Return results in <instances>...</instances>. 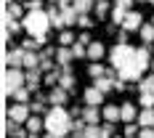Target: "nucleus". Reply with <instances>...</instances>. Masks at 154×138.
Listing matches in <instances>:
<instances>
[{
	"mask_svg": "<svg viewBox=\"0 0 154 138\" xmlns=\"http://www.w3.org/2000/svg\"><path fill=\"white\" fill-rule=\"evenodd\" d=\"M45 96H35V101L29 104V109H32V114H40V112H45Z\"/></svg>",
	"mask_w": 154,
	"mask_h": 138,
	"instance_id": "nucleus-30",
	"label": "nucleus"
},
{
	"mask_svg": "<svg viewBox=\"0 0 154 138\" xmlns=\"http://www.w3.org/2000/svg\"><path fill=\"white\" fill-rule=\"evenodd\" d=\"M138 104H141L143 109H154V96H149V93H141Z\"/></svg>",
	"mask_w": 154,
	"mask_h": 138,
	"instance_id": "nucleus-38",
	"label": "nucleus"
},
{
	"mask_svg": "<svg viewBox=\"0 0 154 138\" xmlns=\"http://www.w3.org/2000/svg\"><path fill=\"white\" fill-rule=\"evenodd\" d=\"M45 133H51V136L56 138H64L72 133V122H75V117L69 114V109L66 106H51L45 112Z\"/></svg>",
	"mask_w": 154,
	"mask_h": 138,
	"instance_id": "nucleus-1",
	"label": "nucleus"
},
{
	"mask_svg": "<svg viewBox=\"0 0 154 138\" xmlns=\"http://www.w3.org/2000/svg\"><path fill=\"white\" fill-rule=\"evenodd\" d=\"M29 138H37V136H29Z\"/></svg>",
	"mask_w": 154,
	"mask_h": 138,
	"instance_id": "nucleus-51",
	"label": "nucleus"
},
{
	"mask_svg": "<svg viewBox=\"0 0 154 138\" xmlns=\"http://www.w3.org/2000/svg\"><path fill=\"white\" fill-rule=\"evenodd\" d=\"M114 90H117V93L128 90V82H125V80H114Z\"/></svg>",
	"mask_w": 154,
	"mask_h": 138,
	"instance_id": "nucleus-44",
	"label": "nucleus"
},
{
	"mask_svg": "<svg viewBox=\"0 0 154 138\" xmlns=\"http://www.w3.org/2000/svg\"><path fill=\"white\" fill-rule=\"evenodd\" d=\"M72 53H75V59H88V45L75 43V45H72Z\"/></svg>",
	"mask_w": 154,
	"mask_h": 138,
	"instance_id": "nucleus-35",
	"label": "nucleus"
},
{
	"mask_svg": "<svg viewBox=\"0 0 154 138\" xmlns=\"http://www.w3.org/2000/svg\"><path fill=\"white\" fill-rule=\"evenodd\" d=\"M72 59H75V53H72V48H56V64L59 66H69L72 64Z\"/></svg>",
	"mask_w": 154,
	"mask_h": 138,
	"instance_id": "nucleus-18",
	"label": "nucleus"
},
{
	"mask_svg": "<svg viewBox=\"0 0 154 138\" xmlns=\"http://www.w3.org/2000/svg\"><path fill=\"white\" fill-rule=\"evenodd\" d=\"M82 120H85L88 125H98L101 120H104V114H101L98 106H85L82 109Z\"/></svg>",
	"mask_w": 154,
	"mask_h": 138,
	"instance_id": "nucleus-12",
	"label": "nucleus"
},
{
	"mask_svg": "<svg viewBox=\"0 0 154 138\" xmlns=\"http://www.w3.org/2000/svg\"><path fill=\"white\" fill-rule=\"evenodd\" d=\"M24 8H27V11H43V0H27Z\"/></svg>",
	"mask_w": 154,
	"mask_h": 138,
	"instance_id": "nucleus-41",
	"label": "nucleus"
},
{
	"mask_svg": "<svg viewBox=\"0 0 154 138\" xmlns=\"http://www.w3.org/2000/svg\"><path fill=\"white\" fill-rule=\"evenodd\" d=\"M120 80H125V82H136V80H143V75H141L133 64H128L125 69H120Z\"/></svg>",
	"mask_w": 154,
	"mask_h": 138,
	"instance_id": "nucleus-20",
	"label": "nucleus"
},
{
	"mask_svg": "<svg viewBox=\"0 0 154 138\" xmlns=\"http://www.w3.org/2000/svg\"><path fill=\"white\" fill-rule=\"evenodd\" d=\"M133 3H136V0H114V8H122L125 14H130V11H133Z\"/></svg>",
	"mask_w": 154,
	"mask_h": 138,
	"instance_id": "nucleus-39",
	"label": "nucleus"
},
{
	"mask_svg": "<svg viewBox=\"0 0 154 138\" xmlns=\"http://www.w3.org/2000/svg\"><path fill=\"white\" fill-rule=\"evenodd\" d=\"M5 133L11 138H29V130H27V125H16L8 120V125H5Z\"/></svg>",
	"mask_w": 154,
	"mask_h": 138,
	"instance_id": "nucleus-13",
	"label": "nucleus"
},
{
	"mask_svg": "<svg viewBox=\"0 0 154 138\" xmlns=\"http://www.w3.org/2000/svg\"><path fill=\"white\" fill-rule=\"evenodd\" d=\"M152 24H154V16H152Z\"/></svg>",
	"mask_w": 154,
	"mask_h": 138,
	"instance_id": "nucleus-50",
	"label": "nucleus"
},
{
	"mask_svg": "<svg viewBox=\"0 0 154 138\" xmlns=\"http://www.w3.org/2000/svg\"><path fill=\"white\" fill-rule=\"evenodd\" d=\"M32 117V109L29 104H14V106H8V120L16 125H27V120Z\"/></svg>",
	"mask_w": 154,
	"mask_h": 138,
	"instance_id": "nucleus-6",
	"label": "nucleus"
},
{
	"mask_svg": "<svg viewBox=\"0 0 154 138\" xmlns=\"http://www.w3.org/2000/svg\"><path fill=\"white\" fill-rule=\"evenodd\" d=\"M27 130H29V136H37L40 130H45V120L37 117V114H32L29 120H27Z\"/></svg>",
	"mask_w": 154,
	"mask_h": 138,
	"instance_id": "nucleus-22",
	"label": "nucleus"
},
{
	"mask_svg": "<svg viewBox=\"0 0 154 138\" xmlns=\"http://www.w3.org/2000/svg\"><path fill=\"white\" fill-rule=\"evenodd\" d=\"M136 3H138V5H141V3H149V0H136Z\"/></svg>",
	"mask_w": 154,
	"mask_h": 138,
	"instance_id": "nucleus-47",
	"label": "nucleus"
},
{
	"mask_svg": "<svg viewBox=\"0 0 154 138\" xmlns=\"http://www.w3.org/2000/svg\"><path fill=\"white\" fill-rule=\"evenodd\" d=\"M24 24V32H29L32 37H48V29H51V16L48 11H27V16L21 19Z\"/></svg>",
	"mask_w": 154,
	"mask_h": 138,
	"instance_id": "nucleus-2",
	"label": "nucleus"
},
{
	"mask_svg": "<svg viewBox=\"0 0 154 138\" xmlns=\"http://www.w3.org/2000/svg\"><path fill=\"white\" fill-rule=\"evenodd\" d=\"M138 133H141L138 122H128L125 125V138H138Z\"/></svg>",
	"mask_w": 154,
	"mask_h": 138,
	"instance_id": "nucleus-31",
	"label": "nucleus"
},
{
	"mask_svg": "<svg viewBox=\"0 0 154 138\" xmlns=\"http://www.w3.org/2000/svg\"><path fill=\"white\" fill-rule=\"evenodd\" d=\"M77 43H82V45H91L93 40H91V35H88V32H82V35L77 37Z\"/></svg>",
	"mask_w": 154,
	"mask_h": 138,
	"instance_id": "nucleus-45",
	"label": "nucleus"
},
{
	"mask_svg": "<svg viewBox=\"0 0 154 138\" xmlns=\"http://www.w3.org/2000/svg\"><path fill=\"white\" fill-rule=\"evenodd\" d=\"M109 11H112V8H109V3H106V0H98V3H96V19L106 16Z\"/></svg>",
	"mask_w": 154,
	"mask_h": 138,
	"instance_id": "nucleus-36",
	"label": "nucleus"
},
{
	"mask_svg": "<svg viewBox=\"0 0 154 138\" xmlns=\"http://www.w3.org/2000/svg\"><path fill=\"white\" fill-rule=\"evenodd\" d=\"M130 64H133V66L138 69L141 75H143V72L152 66V48H149V45L136 48V53H133V61H130Z\"/></svg>",
	"mask_w": 154,
	"mask_h": 138,
	"instance_id": "nucleus-5",
	"label": "nucleus"
},
{
	"mask_svg": "<svg viewBox=\"0 0 154 138\" xmlns=\"http://www.w3.org/2000/svg\"><path fill=\"white\" fill-rule=\"evenodd\" d=\"M149 3H152V5H154V0H149Z\"/></svg>",
	"mask_w": 154,
	"mask_h": 138,
	"instance_id": "nucleus-49",
	"label": "nucleus"
},
{
	"mask_svg": "<svg viewBox=\"0 0 154 138\" xmlns=\"http://www.w3.org/2000/svg\"><path fill=\"white\" fill-rule=\"evenodd\" d=\"M101 114H104V122H122V120H120V106H117V104H106V106L101 109Z\"/></svg>",
	"mask_w": 154,
	"mask_h": 138,
	"instance_id": "nucleus-17",
	"label": "nucleus"
},
{
	"mask_svg": "<svg viewBox=\"0 0 154 138\" xmlns=\"http://www.w3.org/2000/svg\"><path fill=\"white\" fill-rule=\"evenodd\" d=\"M11 3H21V0H11Z\"/></svg>",
	"mask_w": 154,
	"mask_h": 138,
	"instance_id": "nucleus-48",
	"label": "nucleus"
},
{
	"mask_svg": "<svg viewBox=\"0 0 154 138\" xmlns=\"http://www.w3.org/2000/svg\"><path fill=\"white\" fill-rule=\"evenodd\" d=\"M82 101H85V106H101V101H104V93L98 90L96 85H91L88 90L82 93Z\"/></svg>",
	"mask_w": 154,
	"mask_h": 138,
	"instance_id": "nucleus-11",
	"label": "nucleus"
},
{
	"mask_svg": "<svg viewBox=\"0 0 154 138\" xmlns=\"http://www.w3.org/2000/svg\"><path fill=\"white\" fill-rule=\"evenodd\" d=\"M114 130H117V127H114V122H104V125H101L104 138H112V136H114Z\"/></svg>",
	"mask_w": 154,
	"mask_h": 138,
	"instance_id": "nucleus-40",
	"label": "nucleus"
},
{
	"mask_svg": "<svg viewBox=\"0 0 154 138\" xmlns=\"http://www.w3.org/2000/svg\"><path fill=\"white\" fill-rule=\"evenodd\" d=\"M138 138H154V127H141Z\"/></svg>",
	"mask_w": 154,
	"mask_h": 138,
	"instance_id": "nucleus-43",
	"label": "nucleus"
},
{
	"mask_svg": "<svg viewBox=\"0 0 154 138\" xmlns=\"http://www.w3.org/2000/svg\"><path fill=\"white\" fill-rule=\"evenodd\" d=\"M21 88H27V72L24 69H5V75H3V90H5V96H14Z\"/></svg>",
	"mask_w": 154,
	"mask_h": 138,
	"instance_id": "nucleus-3",
	"label": "nucleus"
},
{
	"mask_svg": "<svg viewBox=\"0 0 154 138\" xmlns=\"http://www.w3.org/2000/svg\"><path fill=\"white\" fill-rule=\"evenodd\" d=\"M43 72H40V69H32V72H27V88H29L32 93H37V88H40V85H43Z\"/></svg>",
	"mask_w": 154,
	"mask_h": 138,
	"instance_id": "nucleus-14",
	"label": "nucleus"
},
{
	"mask_svg": "<svg viewBox=\"0 0 154 138\" xmlns=\"http://www.w3.org/2000/svg\"><path fill=\"white\" fill-rule=\"evenodd\" d=\"M66 101H69V90H64L61 85L51 88V93H48V104L51 106H66Z\"/></svg>",
	"mask_w": 154,
	"mask_h": 138,
	"instance_id": "nucleus-8",
	"label": "nucleus"
},
{
	"mask_svg": "<svg viewBox=\"0 0 154 138\" xmlns=\"http://www.w3.org/2000/svg\"><path fill=\"white\" fill-rule=\"evenodd\" d=\"M43 138H56V136H51V133H45V136H43Z\"/></svg>",
	"mask_w": 154,
	"mask_h": 138,
	"instance_id": "nucleus-46",
	"label": "nucleus"
},
{
	"mask_svg": "<svg viewBox=\"0 0 154 138\" xmlns=\"http://www.w3.org/2000/svg\"><path fill=\"white\" fill-rule=\"evenodd\" d=\"M138 37L143 40V45H149V43H154V24L149 21V24H143L138 29Z\"/></svg>",
	"mask_w": 154,
	"mask_h": 138,
	"instance_id": "nucleus-25",
	"label": "nucleus"
},
{
	"mask_svg": "<svg viewBox=\"0 0 154 138\" xmlns=\"http://www.w3.org/2000/svg\"><path fill=\"white\" fill-rule=\"evenodd\" d=\"M125 16H128V14H125L122 8H114V5H112V21H114V24L122 27V24H125Z\"/></svg>",
	"mask_w": 154,
	"mask_h": 138,
	"instance_id": "nucleus-33",
	"label": "nucleus"
},
{
	"mask_svg": "<svg viewBox=\"0 0 154 138\" xmlns=\"http://www.w3.org/2000/svg\"><path fill=\"white\" fill-rule=\"evenodd\" d=\"M75 43H77V40H75V35H72L69 29H64L61 35H59V45H61V48H72Z\"/></svg>",
	"mask_w": 154,
	"mask_h": 138,
	"instance_id": "nucleus-29",
	"label": "nucleus"
},
{
	"mask_svg": "<svg viewBox=\"0 0 154 138\" xmlns=\"http://www.w3.org/2000/svg\"><path fill=\"white\" fill-rule=\"evenodd\" d=\"M77 27H82V29H91V27H93V19H91V16H80V19H77Z\"/></svg>",
	"mask_w": 154,
	"mask_h": 138,
	"instance_id": "nucleus-42",
	"label": "nucleus"
},
{
	"mask_svg": "<svg viewBox=\"0 0 154 138\" xmlns=\"http://www.w3.org/2000/svg\"><path fill=\"white\" fill-rule=\"evenodd\" d=\"M138 93H149V96H154V75L143 77L138 82Z\"/></svg>",
	"mask_w": 154,
	"mask_h": 138,
	"instance_id": "nucleus-27",
	"label": "nucleus"
},
{
	"mask_svg": "<svg viewBox=\"0 0 154 138\" xmlns=\"http://www.w3.org/2000/svg\"><path fill=\"white\" fill-rule=\"evenodd\" d=\"M141 27H143L141 11H130V14L125 16V24H122V29H125V32H138Z\"/></svg>",
	"mask_w": 154,
	"mask_h": 138,
	"instance_id": "nucleus-10",
	"label": "nucleus"
},
{
	"mask_svg": "<svg viewBox=\"0 0 154 138\" xmlns=\"http://www.w3.org/2000/svg\"><path fill=\"white\" fill-rule=\"evenodd\" d=\"M138 125L141 127H154V109H141Z\"/></svg>",
	"mask_w": 154,
	"mask_h": 138,
	"instance_id": "nucleus-26",
	"label": "nucleus"
},
{
	"mask_svg": "<svg viewBox=\"0 0 154 138\" xmlns=\"http://www.w3.org/2000/svg\"><path fill=\"white\" fill-rule=\"evenodd\" d=\"M72 8L80 16H91V11L96 8V0H72Z\"/></svg>",
	"mask_w": 154,
	"mask_h": 138,
	"instance_id": "nucleus-16",
	"label": "nucleus"
},
{
	"mask_svg": "<svg viewBox=\"0 0 154 138\" xmlns=\"http://www.w3.org/2000/svg\"><path fill=\"white\" fill-rule=\"evenodd\" d=\"M5 16L19 21V19H24L27 14H24V5H19V3H11V0H8V5H5Z\"/></svg>",
	"mask_w": 154,
	"mask_h": 138,
	"instance_id": "nucleus-24",
	"label": "nucleus"
},
{
	"mask_svg": "<svg viewBox=\"0 0 154 138\" xmlns=\"http://www.w3.org/2000/svg\"><path fill=\"white\" fill-rule=\"evenodd\" d=\"M88 75H91L93 80H98V77L106 75V66H104V64H98V61H91V66H88Z\"/></svg>",
	"mask_w": 154,
	"mask_h": 138,
	"instance_id": "nucleus-28",
	"label": "nucleus"
},
{
	"mask_svg": "<svg viewBox=\"0 0 154 138\" xmlns=\"http://www.w3.org/2000/svg\"><path fill=\"white\" fill-rule=\"evenodd\" d=\"M59 85H61L64 90H75L77 88V80H75V75H72V66H64V75H61V82H59Z\"/></svg>",
	"mask_w": 154,
	"mask_h": 138,
	"instance_id": "nucleus-19",
	"label": "nucleus"
},
{
	"mask_svg": "<svg viewBox=\"0 0 154 138\" xmlns=\"http://www.w3.org/2000/svg\"><path fill=\"white\" fill-rule=\"evenodd\" d=\"M96 3H98V0H96Z\"/></svg>",
	"mask_w": 154,
	"mask_h": 138,
	"instance_id": "nucleus-52",
	"label": "nucleus"
},
{
	"mask_svg": "<svg viewBox=\"0 0 154 138\" xmlns=\"http://www.w3.org/2000/svg\"><path fill=\"white\" fill-rule=\"evenodd\" d=\"M48 16H51V27H53V29H66V21H64L61 11H59L56 5H51V8H48Z\"/></svg>",
	"mask_w": 154,
	"mask_h": 138,
	"instance_id": "nucleus-15",
	"label": "nucleus"
},
{
	"mask_svg": "<svg viewBox=\"0 0 154 138\" xmlns=\"http://www.w3.org/2000/svg\"><path fill=\"white\" fill-rule=\"evenodd\" d=\"M106 56V48H104V43H91L88 45V59H93V61H98V59H104Z\"/></svg>",
	"mask_w": 154,
	"mask_h": 138,
	"instance_id": "nucleus-23",
	"label": "nucleus"
},
{
	"mask_svg": "<svg viewBox=\"0 0 154 138\" xmlns=\"http://www.w3.org/2000/svg\"><path fill=\"white\" fill-rule=\"evenodd\" d=\"M21 29H24L21 21H16V19H8V16H5V32H21Z\"/></svg>",
	"mask_w": 154,
	"mask_h": 138,
	"instance_id": "nucleus-34",
	"label": "nucleus"
},
{
	"mask_svg": "<svg viewBox=\"0 0 154 138\" xmlns=\"http://www.w3.org/2000/svg\"><path fill=\"white\" fill-rule=\"evenodd\" d=\"M117 80H120V77H117ZM93 85H96L98 90H101V93H104V96H106L109 90H114V77L104 75V77H98V80H93Z\"/></svg>",
	"mask_w": 154,
	"mask_h": 138,
	"instance_id": "nucleus-21",
	"label": "nucleus"
},
{
	"mask_svg": "<svg viewBox=\"0 0 154 138\" xmlns=\"http://www.w3.org/2000/svg\"><path fill=\"white\" fill-rule=\"evenodd\" d=\"M138 109H136V104H133V101H125L122 106H120V120H122L125 125L128 122H138Z\"/></svg>",
	"mask_w": 154,
	"mask_h": 138,
	"instance_id": "nucleus-9",
	"label": "nucleus"
},
{
	"mask_svg": "<svg viewBox=\"0 0 154 138\" xmlns=\"http://www.w3.org/2000/svg\"><path fill=\"white\" fill-rule=\"evenodd\" d=\"M133 53H136L133 45H120V43H117V45L109 51V64H112V69H117V72L125 69L128 64L133 61Z\"/></svg>",
	"mask_w": 154,
	"mask_h": 138,
	"instance_id": "nucleus-4",
	"label": "nucleus"
},
{
	"mask_svg": "<svg viewBox=\"0 0 154 138\" xmlns=\"http://www.w3.org/2000/svg\"><path fill=\"white\" fill-rule=\"evenodd\" d=\"M24 59H27V51L24 48H14L5 53V66L8 69H21L24 66Z\"/></svg>",
	"mask_w": 154,
	"mask_h": 138,
	"instance_id": "nucleus-7",
	"label": "nucleus"
},
{
	"mask_svg": "<svg viewBox=\"0 0 154 138\" xmlns=\"http://www.w3.org/2000/svg\"><path fill=\"white\" fill-rule=\"evenodd\" d=\"M82 138H104V133H101V125H88Z\"/></svg>",
	"mask_w": 154,
	"mask_h": 138,
	"instance_id": "nucleus-32",
	"label": "nucleus"
},
{
	"mask_svg": "<svg viewBox=\"0 0 154 138\" xmlns=\"http://www.w3.org/2000/svg\"><path fill=\"white\" fill-rule=\"evenodd\" d=\"M14 101H16V104H27V101H29V88L16 90V93H14Z\"/></svg>",
	"mask_w": 154,
	"mask_h": 138,
	"instance_id": "nucleus-37",
	"label": "nucleus"
}]
</instances>
